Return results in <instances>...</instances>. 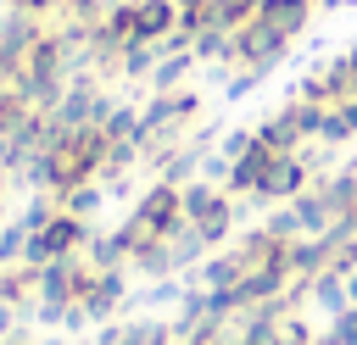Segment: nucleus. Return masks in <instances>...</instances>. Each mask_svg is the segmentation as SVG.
<instances>
[{
  "label": "nucleus",
  "instance_id": "obj_2",
  "mask_svg": "<svg viewBox=\"0 0 357 345\" xmlns=\"http://www.w3.org/2000/svg\"><path fill=\"white\" fill-rule=\"evenodd\" d=\"M178 223H184V206H178V184H162V178H151L117 228H123V239H128V256H134V245H151V239L173 234Z\"/></svg>",
  "mask_w": 357,
  "mask_h": 345
},
{
  "label": "nucleus",
  "instance_id": "obj_6",
  "mask_svg": "<svg viewBox=\"0 0 357 345\" xmlns=\"http://www.w3.org/2000/svg\"><path fill=\"white\" fill-rule=\"evenodd\" d=\"M301 189H312V172L301 167V156H273V161L262 167V184H257L251 200H273V206H284V200H296Z\"/></svg>",
  "mask_w": 357,
  "mask_h": 345
},
{
  "label": "nucleus",
  "instance_id": "obj_11",
  "mask_svg": "<svg viewBox=\"0 0 357 345\" xmlns=\"http://www.w3.org/2000/svg\"><path fill=\"white\" fill-rule=\"evenodd\" d=\"M123 345H173V323L167 317H151V312H134L123 323Z\"/></svg>",
  "mask_w": 357,
  "mask_h": 345
},
{
  "label": "nucleus",
  "instance_id": "obj_4",
  "mask_svg": "<svg viewBox=\"0 0 357 345\" xmlns=\"http://www.w3.org/2000/svg\"><path fill=\"white\" fill-rule=\"evenodd\" d=\"M84 284H89V262H84V250H73V256H56V262L39 267V295H33V300L78 306V300H84Z\"/></svg>",
  "mask_w": 357,
  "mask_h": 345
},
{
  "label": "nucleus",
  "instance_id": "obj_7",
  "mask_svg": "<svg viewBox=\"0 0 357 345\" xmlns=\"http://www.w3.org/2000/svg\"><path fill=\"white\" fill-rule=\"evenodd\" d=\"M312 11H318V6H307V0H262V6H257V17H262L273 33H284L290 45L312 28Z\"/></svg>",
  "mask_w": 357,
  "mask_h": 345
},
{
  "label": "nucleus",
  "instance_id": "obj_5",
  "mask_svg": "<svg viewBox=\"0 0 357 345\" xmlns=\"http://www.w3.org/2000/svg\"><path fill=\"white\" fill-rule=\"evenodd\" d=\"M128 295H134V289H128V267H112V273H89L78 306H84V317L100 328V323H112V317L128 306Z\"/></svg>",
  "mask_w": 357,
  "mask_h": 345
},
{
  "label": "nucleus",
  "instance_id": "obj_10",
  "mask_svg": "<svg viewBox=\"0 0 357 345\" xmlns=\"http://www.w3.org/2000/svg\"><path fill=\"white\" fill-rule=\"evenodd\" d=\"M262 0H206V28H223V33H240L251 17H257Z\"/></svg>",
  "mask_w": 357,
  "mask_h": 345
},
{
  "label": "nucleus",
  "instance_id": "obj_9",
  "mask_svg": "<svg viewBox=\"0 0 357 345\" xmlns=\"http://www.w3.org/2000/svg\"><path fill=\"white\" fill-rule=\"evenodd\" d=\"M56 200H61V211H73V217H84V223H95V217L112 206V195H106V184H100V178H89V184H73V189H61Z\"/></svg>",
  "mask_w": 357,
  "mask_h": 345
},
{
  "label": "nucleus",
  "instance_id": "obj_13",
  "mask_svg": "<svg viewBox=\"0 0 357 345\" xmlns=\"http://www.w3.org/2000/svg\"><path fill=\"white\" fill-rule=\"evenodd\" d=\"M318 11H357V0H318Z\"/></svg>",
  "mask_w": 357,
  "mask_h": 345
},
{
  "label": "nucleus",
  "instance_id": "obj_1",
  "mask_svg": "<svg viewBox=\"0 0 357 345\" xmlns=\"http://www.w3.org/2000/svg\"><path fill=\"white\" fill-rule=\"evenodd\" d=\"M178 206H184V223L206 239V250H223L234 245V228H240V200L206 178H190L178 184Z\"/></svg>",
  "mask_w": 357,
  "mask_h": 345
},
{
  "label": "nucleus",
  "instance_id": "obj_14",
  "mask_svg": "<svg viewBox=\"0 0 357 345\" xmlns=\"http://www.w3.org/2000/svg\"><path fill=\"white\" fill-rule=\"evenodd\" d=\"M346 300H351V306H357V273H351V278H346Z\"/></svg>",
  "mask_w": 357,
  "mask_h": 345
},
{
  "label": "nucleus",
  "instance_id": "obj_12",
  "mask_svg": "<svg viewBox=\"0 0 357 345\" xmlns=\"http://www.w3.org/2000/svg\"><path fill=\"white\" fill-rule=\"evenodd\" d=\"M28 117H33V106L22 100V89H0V139H11Z\"/></svg>",
  "mask_w": 357,
  "mask_h": 345
},
{
  "label": "nucleus",
  "instance_id": "obj_8",
  "mask_svg": "<svg viewBox=\"0 0 357 345\" xmlns=\"http://www.w3.org/2000/svg\"><path fill=\"white\" fill-rule=\"evenodd\" d=\"M178 33V0H134V39Z\"/></svg>",
  "mask_w": 357,
  "mask_h": 345
},
{
  "label": "nucleus",
  "instance_id": "obj_3",
  "mask_svg": "<svg viewBox=\"0 0 357 345\" xmlns=\"http://www.w3.org/2000/svg\"><path fill=\"white\" fill-rule=\"evenodd\" d=\"M284 56H290V39L284 33H273L262 17H251L240 33H234V67H251V72H279L284 67Z\"/></svg>",
  "mask_w": 357,
  "mask_h": 345
},
{
  "label": "nucleus",
  "instance_id": "obj_16",
  "mask_svg": "<svg viewBox=\"0 0 357 345\" xmlns=\"http://www.w3.org/2000/svg\"><path fill=\"white\" fill-rule=\"evenodd\" d=\"M307 6H318V0H307Z\"/></svg>",
  "mask_w": 357,
  "mask_h": 345
},
{
  "label": "nucleus",
  "instance_id": "obj_15",
  "mask_svg": "<svg viewBox=\"0 0 357 345\" xmlns=\"http://www.w3.org/2000/svg\"><path fill=\"white\" fill-rule=\"evenodd\" d=\"M229 345H245V339H229Z\"/></svg>",
  "mask_w": 357,
  "mask_h": 345
}]
</instances>
